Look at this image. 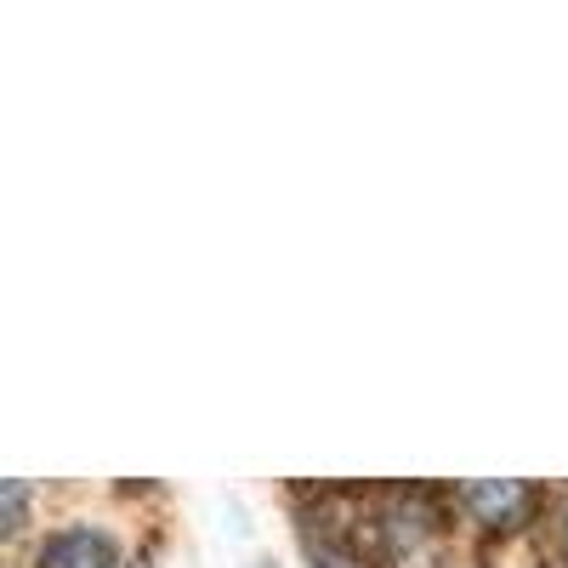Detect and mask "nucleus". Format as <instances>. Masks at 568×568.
Here are the masks:
<instances>
[{
    "mask_svg": "<svg viewBox=\"0 0 568 568\" xmlns=\"http://www.w3.org/2000/svg\"><path fill=\"white\" fill-rule=\"evenodd\" d=\"M40 568H120V546L109 529L69 524L40 540Z\"/></svg>",
    "mask_w": 568,
    "mask_h": 568,
    "instance_id": "1",
    "label": "nucleus"
},
{
    "mask_svg": "<svg viewBox=\"0 0 568 568\" xmlns=\"http://www.w3.org/2000/svg\"><path fill=\"white\" fill-rule=\"evenodd\" d=\"M466 511L489 529H517L524 517L535 511V489L529 484H511V478H484V484H466L460 489Z\"/></svg>",
    "mask_w": 568,
    "mask_h": 568,
    "instance_id": "2",
    "label": "nucleus"
},
{
    "mask_svg": "<svg viewBox=\"0 0 568 568\" xmlns=\"http://www.w3.org/2000/svg\"><path fill=\"white\" fill-rule=\"evenodd\" d=\"M23 500H29V489L7 484V529H23Z\"/></svg>",
    "mask_w": 568,
    "mask_h": 568,
    "instance_id": "3",
    "label": "nucleus"
},
{
    "mask_svg": "<svg viewBox=\"0 0 568 568\" xmlns=\"http://www.w3.org/2000/svg\"><path fill=\"white\" fill-rule=\"evenodd\" d=\"M557 546H562V557H568V506L557 511Z\"/></svg>",
    "mask_w": 568,
    "mask_h": 568,
    "instance_id": "4",
    "label": "nucleus"
}]
</instances>
